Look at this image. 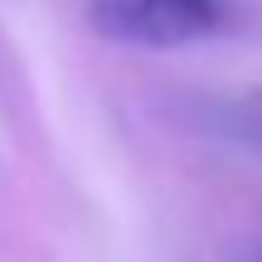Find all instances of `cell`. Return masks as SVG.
Segmentation results:
<instances>
[{"instance_id":"6da1fadb","label":"cell","mask_w":262,"mask_h":262,"mask_svg":"<svg viewBox=\"0 0 262 262\" xmlns=\"http://www.w3.org/2000/svg\"><path fill=\"white\" fill-rule=\"evenodd\" d=\"M83 10L102 39L136 49H180L224 25V0H83Z\"/></svg>"}]
</instances>
